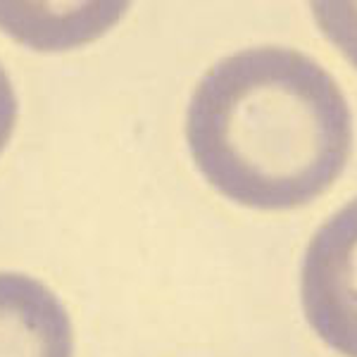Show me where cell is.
Masks as SVG:
<instances>
[{
	"label": "cell",
	"mask_w": 357,
	"mask_h": 357,
	"mask_svg": "<svg viewBox=\"0 0 357 357\" xmlns=\"http://www.w3.org/2000/svg\"><path fill=\"white\" fill-rule=\"evenodd\" d=\"M193 162L224 198L255 210L305 207L324 195L353 153L341 86L296 48L260 45L203 74L186 114Z\"/></svg>",
	"instance_id": "obj_1"
},
{
	"label": "cell",
	"mask_w": 357,
	"mask_h": 357,
	"mask_svg": "<svg viewBox=\"0 0 357 357\" xmlns=\"http://www.w3.org/2000/svg\"><path fill=\"white\" fill-rule=\"evenodd\" d=\"M17 112H20V105H17L15 86L10 82L5 67L0 65V153L5 151V146L13 138V131L17 126Z\"/></svg>",
	"instance_id": "obj_5"
},
{
	"label": "cell",
	"mask_w": 357,
	"mask_h": 357,
	"mask_svg": "<svg viewBox=\"0 0 357 357\" xmlns=\"http://www.w3.org/2000/svg\"><path fill=\"white\" fill-rule=\"evenodd\" d=\"M0 357H74L67 310L26 274L0 272Z\"/></svg>",
	"instance_id": "obj_3"
},
{
	"label": "cell",
	"mask_w": 357,
	"mask_h": 357,
	"mask_svg": "<svg viewBox=\"0 0 357 357\" xmlns=\"http://www.w3.org/2000/svg\"><path fill=\"white\" fill-rule=\"evenodd\" d=\"M312 15L331 43L357 67V3L312 5Z\"/></svg>",
	"instance_id": "obj_4"
},
{
	"label": "cell",
	"mask_w": 357,
	"mask_h": 357,
	"mask_svg": "<svg viewBox=\"0 0 357 357\" xmlns=\"http://www.w3.org/2000/svg\"><path fill=\"white\" fill-rule=\"evenodd\" d=\"M301 298L317 336L336 353L357 357V198L329 217L310 241Z\"/></svg>",
	"instance_id": "obj_2"
}]
</instances>
